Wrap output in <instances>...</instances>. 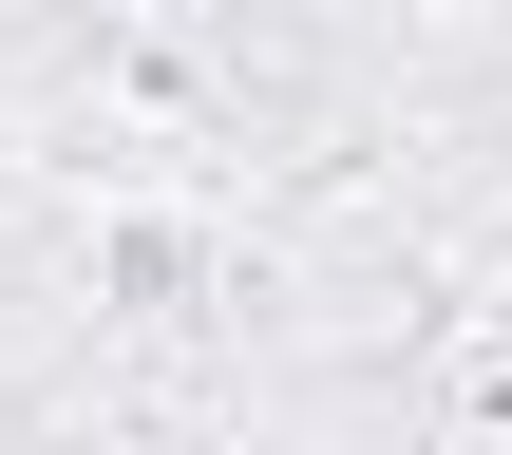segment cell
Instances as JSON below:
<instances>
[{
  "instance_id": "1",
  "label": "cell",
  "mask_w": 512,
  "mask_h": 455,
  "mask_svg": "<svg viewBox=\"0 0 512 455\" xmlns=\"http://www.w3.org/2000/svg\"><path fill=\"white\" fill-rule=\"evenodd\" d=\"M361 190L437 209L475 266H512V19L494 0H437L418 19V76H399V133H380Z\"/></svg>"
}]
</instances>
